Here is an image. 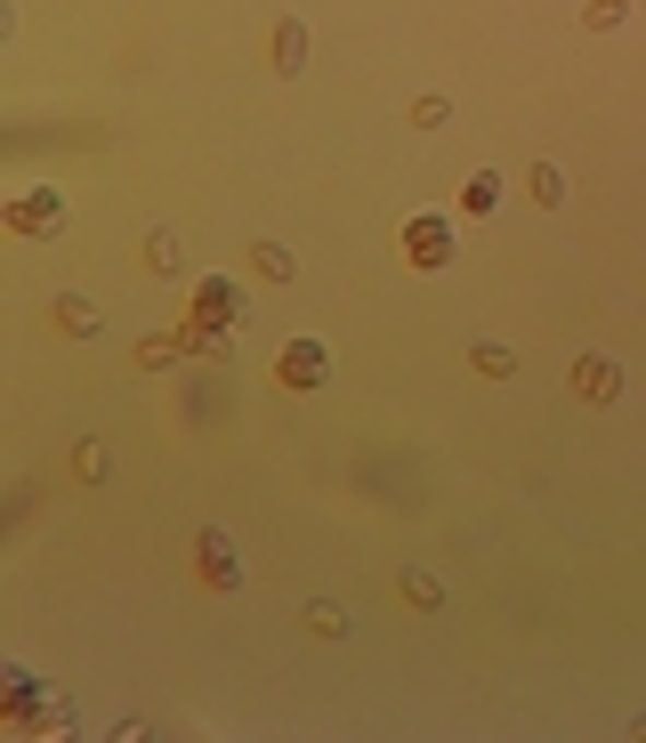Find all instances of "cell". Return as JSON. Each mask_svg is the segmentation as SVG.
<instances>
[{
    "instance_id": "cell-9",
    "label": "cell",
    "mask_w": 646,
    "mask_h": 743,
    "mask_svg": "<svg viewBox=\"0 0 646 743\" xmlns=\"http://www.w3.org/2000/svg\"><path fill=\"white\" fill-rule=\"evenodd\" d=\"M526 194L541 202V211H557V202H566V178H557V162H533V170H526Z\"/></svg>"
},
{
    "instance_id": "cell-16",
    "label": "cell",
    "mask_w": 646,
    "mask_h": 743,
    "mask_svg": "<svg viewBox=\"0 0 646 743\" xmlns=\"http://www.w3.org/2000/svg\"><path fill=\"white\" fill-rule=\"evenodd\" d=\"M622 25V0H590V33H614Z\"/></svg>"
},
{
    "instance_id": "cell-2",
    "label": "cell",
    "mask_w": 646,
    "mask_h": 743,
    "mask_svg": "<svg viewBox=\"0 0 646 743\" xmlns=\"http://www.w3.org/2000/svg\"><path fill=\"white\" fill-rule=\"evenodd\" d=\"M404 259L421 267V275H436V267H453V219H436V211L404 219Z\"/></svg>"
},
{
    "instance_id": "cell-11",
    "label": "cell",
    "mask_w": 646,
    "mask_h": 743,
    "mask_svg": "<svg viewBox=\"0 0 646 743\" xmlns=\"http://www.w3.org/2000/svg\"><path fill=\"white\" fill-rule=\"evenodd\" d=\"M57 323H66V340H90L97 332V307L90 299H57Z\"/></svg>"
},
{
    "instance_id": "cell-14",
    "label": "cell",
    "mask_w": 646,
    "mask_h": 743,
    "mask_svg": "<svg viewBox=\"0 0 646 743\" xmlns=\"http://www.w3.org/2000/svg\"><path fill=\"white\" fill-rule=\"evenodd\" d=\"M307 630H324V638H340L348 630V614L331 606V598H316V606H307Z\"/></svg>"
},
{
    "instance_id": "cell-4",
    "label": "cell",
    "mask_w": 646,
    "mask_h": 743,
    "mask_svg": "<svg viewBox=\"0 0 646 743\" xmlns=\"http://www.w3.org/2000/svg\"><path fill=\"white\" fill-rule=\"evenodd\" d=\"M195 316H211V323H226V332H243V323H251V299H243V283L202 275V283H195Z\"/></svg>"
},
{
    "instance_id": "cell-8",
    "label": "cell",
    "mask_w": 646,
    "mask_h": 743,
    "mask_svg": "<svg viewBox=\"0 0 646 743\" xmlns=\"http://www.w3.org/2000/svg\"><path fill=\"white\" fill-rule=\"evenodd\" d=\"M461 211H469V219H485V211H502V170H477V178L461 186Z\"/></svg>"
},
{
    "instance_id": "cell-1",
    "label": "cell",
    "mask_w": 646,
    "mask_h": 743,
    "mask_svg": "<svg viewBox=\"0 0 646 743\" xmlns=\"http://www.w3.org/2000/svg\"><path fill=\"white\" fill-rule=\"evenodd\" d=\"M275 388H291V397H316V388H331V347L324 340H291L275 356Z\"/></svg>"
},
{
    "instance_id": "cell-15",
    "label": "cell",
    "mask_w": 646,
    "mask_h": 743,
    "mask_svg": "<svg viewBox=\"0 0 646 743\" xmlns=\"http://www.w3.org/2000/svg\"><path fill=\"white\" fill-rule=\"evenodd\" d=\"M404 598H412V606H445V590H436V574H404Z\"/></svg>"
},
{
    "instance_id": "cell-13",
    "label": "cell",
    "mask_w": 646,
    "mask_h": 743,
    "mask_svg": "<svg viewBox=\"0 0 646 743\" xmlns=\"http://www.w3.org/2000/svg\"><path fill=\"white\" fill-rule=\"evenodd\" d=\"M251 267H259L267 283H291V251H283V243H259V251H251Z\"/></svg>"
},
{
    "instance_id": "cell-3",
    "label": "cell",
    "mask_w": 646,
    "mask_h": 743,
    "mask_svg": "<svg viewBox=\"0 0 646 743\" xmlns=\"http://www.w3.org/2000/svg\"><path fill=\"white\" fill-rule=\"evenodd\" d=\"M66 194H49V186H33V194H16L9 202V226H16V235H66Z\"/></svg>"
},
{
    "instance_id": "cell-7",
    "label": "cell",
    "mask_w": 646,
    "mask_h": 743,
    "mask_svg": "<svg viewBox=\"0 0 646 743\" xmlns=\"http://www.w3.org/2000/svg\"><path fill=\"white\" fill-rule=\"evenodd\" d=\"M178 340H186V356H202V364H226V356H235V332H226V323H211V316H195V307H186Z\"/></svg>"
},
{
    "instance_id": "cell-12",
    "label": "cell",
    "mask_w": 646,
    "mask_h": 743,
    "mask_svg": "<svg viewBox=\"0 0 646 743\" xmlns=\"http://www.w3.org/2000/svg\"><path fill=\"white\" fill-rule=\"evenodd\" d=\"M469 364L485 371V380H509V371H517V347H493V340H485V347H477Z\"/></svg>"
},
{
    "instance_id": "cell-5",
    "label": "cell",
    "mask_w": 646,
    "mask_h": 743,
    "mask_svg": "<svg viewBox=\"0 0 646 743\" xmlns=\"http://www.w3.org/2000/svg\"><path fill=\"white\" fill-rule=\"evenodd\" d=\"M195 566H202V590H243V566H235V542L219 526L195 533Z\"/></svg>"
},
{
    "instance_id": "cell-6",
    "label": "cell",
    "mask_w": 646,
    "mask_h": 743,
    "mask_svg": "<svg viewBox=\"0 0 646 743\" xmlns=\"http://www.w3.org/2000/svg\"><path fill=\"white\" fill-rule=\"evenodd\" d=\"M566 388H574L582 404H614V397H622V371H614L607 356H574V371H566Z\"/></svg>"
},
{
    "instance_id": "cell-10",
    "label": "cell",
    "mask_w": 646,
    "mask_h": 743,
    "mask_svg": "<svg viewBox=\"0 0 646 743\" xmlns=\"http://www.w3.org/2000/svg\"><path fill=\"white\" fill-rule=\"evenodd\" d=\"M307 66V25H275V73H299Z\"/></svg>"
}]
</instances>
